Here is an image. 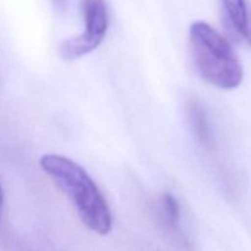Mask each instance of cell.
<instances>
[{"label": "cell", "mask_w": 251, "mask_h": 251, "mask_svg": "<svg viewBox=\"0 0 251 251\" xmlns=\"http://www.w3.org/2000/svg\"><path fill=\"white\" fill-rule=\"evenodd\" d=\"M39 164L70 199L86 227L100 235L112 230L113 217L107 200L80 164L59 154H44Z\"/></svg>", "instance_id": "obj_1"}, {"label": "cell", "mask_w": 251, "mask_h": 251, "mask_svg": "<svg viewBox=\"0 0 251 251\" xmlns=\"http://www.w3.org/2000/svg\"><path fill=\"white\" fill-rule=\"evenodd\" d=\"M191 56L199 75L222 90H233L244 77L243 65L227 38L203 21L189 29Z\"/></svg>", "instance_id": "obj_2"}, {"label": "cell", "mask_w": 251, "mask_h": 251, "mask_svg": "<svg viewBox=\"0 0 251 251\" xmlns=\"http://www.w3.org/2000/svg\"><path fill=\"white\" fill-rule=\"evenodd\" d=\"M85 31L77 37L66 39L59 48L64 60H76L92 53L104 39L108 29V9L105 0H82Z\"/></svg>", "instance_id": "obj_3"}, {"label": "cell", "mask_w": 251, "mask_h": 251, "mask_svg": "<svg viewBox=\"0 0 251 251\" xmlns=\"http://www.w3.org/2000/svg\"><path fill=\"white\" fill-rule=\"evenodd\" d=\"M221 4L228 31L251 48V7L247 0H221Z\"/></svg>", "instance_id": "obj_4"}, {"label": "cell", "mask_w": 251, "mask_h": 251, "mask_svg": "<svg viewBox=\"0 0 251 251\" xmlns=\"http://www.w3.org/2000/svg\"><path fill=\"white\" fill-rule=\"evenodd\" d=\"M188 117L196 139L205 149H212V135L210 131L207 115H206L202 103L198 98H191L188 102Z\"/></svg>", "instance_id": "obj_5"}, {"label": "cell", "mask_w": 251, "mask_h": 251, "mask_svg": "<svg viewBox=\"0 0 251 251\" xmlns=\"http://www.w3.org/2000/svg\"><path fill=\"white\" fill-rule=\"evenodd\" d=\"M159 213L163 222L172 229H178L180 222V208L176 196L171 193H164L159 202Z\"/></svg>", "instance_id": "obj_6"}, {"label": "cell", "mask_w": 251, "mask_h": 251, "mask_svg": "<svg viewBox=\"0 0 251 251\" xmlns=\"http://www.w3.org/2000/svg\"><path fill=\"white\" fill-rule=\"evenodd\" d=\"M51 1H53L55 10H58V11H64L69 4V0H51Z\"/></svg>", "instance_id": "obj_7"}, {"label": "cell", "mask_w": 251, "mask_h": 251, "mask_svg": "<svg viewBox=\"0 0 251 251\" xmlns=\"http://www.w3.org/2000/svg\"><path fill=\"white\" fill-rule=\"evenodd\" d=\"M2 206H4V193L0 186V220H1V213H2Z\"/></svg>", "instance_id": "obj_8"}]
</instances>
